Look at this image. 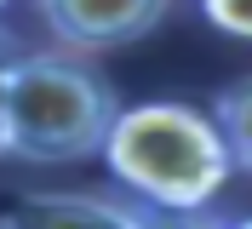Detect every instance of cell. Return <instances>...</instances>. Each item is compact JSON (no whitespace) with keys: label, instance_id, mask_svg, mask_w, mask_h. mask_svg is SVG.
<instances>
[{"label":"cell","instance_id":"cell-4","mask_svg":"<svg viewBox=\"0 0 252 229\" xmlns=\"http://www.w3.org/2000/svg\"><path fill=\"white\" fill-rule=\"evenodd\" d=\"M0 229H132V200L75 195V189L17 195L0 212Z\"/></svg>","mask_w":252,"mask_h":229},{"label":"cell","instance_id":"cell-1","mask_svg":"<svg viewBox=\"0 0 252 229\" xmlns=\"http://www.w3.org/2000/svg\"><path fill=\"white\" fill-rule=\"evenodd\" d=\"M103 161L115 183H126L132 200L155 212H206L235 178V161L223 149L212 109L178 103V98L121 109L103 143Z\"/></svg>","mask_w":252,"mask_h":229},{"label":"cell","instance_id":"cell-5","mask_svg":"<svg viewBox=\"0 0 252 229\" xmlns=\"http://www.w3.org/2000/svg\"><path fill=\"white\" fill-rule=\"evenodd\" d=\"M212 121H218V132H223V149H229L235 172H252V75H241L235 86L218 92Z\"/></svg>","mask_w":252,"mask_h":229},{"label":"cell","instance_id":"cell-8","mask_svg":"<svg viewBox=\"0 0 252 229\" xmlns=\"http://www.w3.org/2000/svg\"><path fill=\"white\" fill-rule=\"evenodd\" d=\"M12 58H17V40L0 34V109H6V75H12Z\"/></svg>","mask_w":252,"mask_h":229},{"label":"cell","instance_id":"cell-7","mask_svg":"<svg viewBox=\"0 0 252 229\" xmlns=\"http://www.w3.org/2000/svg\"><path fill=\"white\" fill-rule=\"evenodd\" d=\"M132 229H229L206 212H155V206H138L132 200Z\"/></svg>","mask_w":252,"mask_h":229},{"label":"cell","instance_id":"cell-3","mask_svg":"<svg viewBox=\"0 0 252 229\" xmlns=\"http://www.w3.org/2000/svg\"><path fill=\"white\" fill-rule=\"evenodd\" d=\"M34 12L58 40V52L92 58V52L138 46L143 34H155L172 12V0H34Z\"/></svg>","mask_w":252,"mask_h":229},{"label":"cell","instance_id":"cell-6","mask_svg":"<svg viewBox=\"0 0 252 229\" xmlns=\"http://www.w3.org/2000/svg\"><path fill=\"white\" fill-rule=\"evenodd\" d=\"M201 17L229 40H252V0H195Z\"/></svg>","mask_w":252,"mask_h":229},{"label":"cell","instance_id":"cell-2","mask_svg":"<svg viewBox=\"0 0 252 229\" xmlns=\"http://www.w3.org/2000/svg\"><path fill=\"white\" fill-rule=\"evenodd\" d=\"M121 98L75 52H17L0 109V161L75 166L109 143Z\"/></svg>","mask_w":252,"mask_h":229},{"label":"cell","instance_id":"cell-9","mask_svg":"<svg viewBox=\"0 0 252 229\" xmlns=\"http://www.w3.org/2000/svg\"><path fill=\"white\" fill-rule=\"evenodd\" d=\"M229 229H252V218H241V224H229Z\"/></svg>","mask_w":252,"mask_h":229},{"label":"cell","instance_id":"cell-10","mask_svg":"<svg viewBox=\"0 0 252 229\" xmlns=\"http://www.w3.org/2000/svg\"><path fill=\"white\" fill-rule=\"evenodd\" d=\"M0 6H6V0H0Z\"/></svg>","mask_w":252,"mask_h":229}]
</instances>
